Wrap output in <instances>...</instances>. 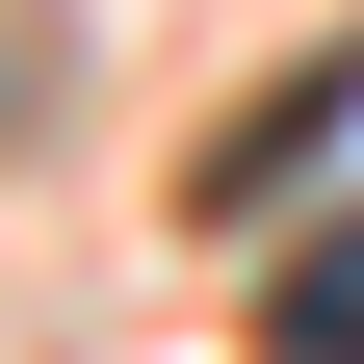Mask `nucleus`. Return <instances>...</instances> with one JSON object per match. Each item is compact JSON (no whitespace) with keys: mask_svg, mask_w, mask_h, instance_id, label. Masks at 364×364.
<instances>
[{"mask_svg":"<svg viewBox=\"0 0 364 364\" xmlns=\"http://www.w3.org/2000/svg\"><path fill=\"white\" fill-rule=\"evenodd\" d=\"M287 364H364V208H338V235L287 260Z\"/></svg>","mask_w":364,"mask_h":364,"instance_id":"1","label":"nucleus"}]
</instances>
